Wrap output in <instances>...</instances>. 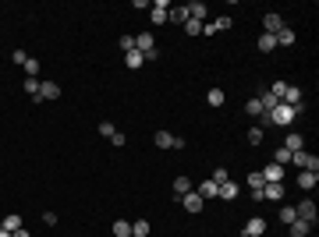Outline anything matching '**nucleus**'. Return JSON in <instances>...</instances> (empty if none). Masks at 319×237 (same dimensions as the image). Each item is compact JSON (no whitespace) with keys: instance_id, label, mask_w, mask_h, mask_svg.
<instances>
[{"instance_id":"0eeeda50","label":"nucleus","mask_w":319,"mask_h":237,"mask_svg":"<svg viewBox=\"0 0 319 237\" xmlns=\"http://www.w3.org/2000/svg\"><path fill=\"white\" fill-rule=\"evenodd\" d=\"M184 11H188V18H192V21H202V25H206V14H209V7H206L202 0H192V4H184Z\"/></svg>"},{"instance_id":"39448f33","label":"nucleus","mask_w":319,"mask_h":237,"mask_svg":"<svg viewBox=\"0 0 319 237\" xmlns=\"http://www.w3.org/2000/svg\"><path fill=\"white\" fill-rule=\"evenodd\" d=\"M262 202H284V181H270L262 188Z\"/></svg>"},{"instance_id":"c85d7f7f","label":"nucleus","mask_w":319,"mask_h":237,"mask_svg":"<svg viewBox=\"0 0 319 237\" xmlns=\"http://www.w3.org/2000/svg\"><path fill=\"white\" fill-rule=\"evenodd\" d=\"M149 234V223H146V220H135V223H131V237H146Z\"/></svg>"},{"instance_id":"c03bdc74","label":"nucleus","mask_w":319,"mask_h":237,"mask_svg":"<svg viewBox=\"0 0 319 237\" xmlns=\"http://www.w3.org/2000/svg\"><path fill=\"white\" fill-rule=\"evenodd\" d=\"M241 237H248V234H241Z\"/></svg>"},{"instance_id":"4be33fe9","label":"nucleus","mask_w":319,"mask_h":237,"mask_svg":"<svg viewBox=\"0 0 319 237\" xmlns=\"http://www.w3.org/2000/svg\"><path fill=\"white\" fill-rule=\"evenodd\" d=\"M167 21H174V25H184V21H188V11H184V7H170Z\"/></svg>"},{"instance_id":"f704fd0d","label":"nucleus","mask_w":319,"mask_h":237,"mask_svg":"<svg viewBox=\"0 0 319 237\" xmlns=\"http://www.w3.org/2000/svg\"><path fill=\"white\" fill-rule=\"evenodd\" d=\"M117 46H121L124 53H131V50H135V36H121V43H117Z\"/></svg>"},{"instance_id":"9b49d317","label":"nucleus","mask_w":319,"mask_h":237,"mask_svg":"<svg viewBox=\"0 0 319 237\" xmlns=\"http://www.w3.org/2000/svg\"><path fill=\"white\" fill-rule=\"evenodd\" d=\"M259 173H262V181H266V184H270V181H284V166H280V163H266Z\"/></svg>"},{"instance_id":"dca6fc26","label":"nucleus","mask_w":319,"mask_h":237,"mask_svg":"<svg viewBox=\"0 0 319 237\" xmlns=\"http://www.w3.org/2000/svg\"><path fill=\"white\" fill-rule=\"evenodd\" d=\"M298 43V36H295V28L291 25H284L280 32H277V46H295Z\"/></svg>"},{"instance_id":"b1692460","label":"nucleus","mask_w":319,"mask_h":237,"mask_svg":"<svg viewBox=\"0 0 319 237\" xmlns=\"http://www.w3.org/2000/svg\"><path fill=\"white\" fill-rule=\"evenodd\" d=\"M124 64H128V68L135 71V68H142L146 61H142V53H139V50H131V53H124Z\"/></svg>"},{"instance_id":"20e7f679","label":"nucleus","mask_w":319,"mask_h":237,"mask_svg":"<svg viewBox=\"0 0 319 237\" xmlns=\"http://www.w3.org/2000/svg\"><path fill=\"white\" fill-rule=\"evenodd\" d=\"M153 142H156L160 149H184V138L181 135H170V131H156Z\"/></svg>"},{"instance_id":"e433bc0d","label":"nucleus","mask_w":319,"mask_h":237,"mask_svg":"<svg viewBox=\"0 0 319 237\" xmlns=\"http://www.w3.org/2000/svg\"><path fill=\"white\" fill-rule=\"evenodd\" d=\"M248 142H252V145H262V128H252V131H248Z\"/></svg>"},{"instance_id":"cd10ccee","label":"nucleus","mask_w":319,"mask_h":237,"mask_svg":"<svg viewBox=\"0 0 319 237\" xmlns=\"http://www.w3.org/2000/svg\"><path fill=\"white\" fill-rule=\"evenodd\" d=\"M114 234L117 237H131V223H128V220H117V223H114Z\"/></svg>"},{"instance_id":"6e6552de","label":"nucleus","mask_w":319,"mask_h":237,"mask_svg":"<svg viewBox=\"0 0 319 237\" xmlns=\"http://www.w3.org/2000/svg\"><path fill=\"white\" fill-rule=\"evenodd\" d=\"M57 96H61V85H57V81H43V85H39V96H36L32 103H43V99H57Z\"/></svg>"},{"instance_id":"f03ea898","label":"nucleus","mask_w":319,"mask_h":237,"mask_svg":"<svg viewBox=\"0 0 319 237\" xmlns=\"http://www.w3.org/2000/svg\"><path fill=\"white\" fill-rule=\"evenodd\" d=\"M295 213H298V220H302V223H309V227H316L319 213H316V202H312V198H302V202L295 205Z\"/></svg>"},{"instance_id":"72a5a7b5","label":"nucleus","mask_w":319,"mask_h":237,"mask_svg":"<svg viewBox=\"0 0 319 237\" xmlns=\"http://www.w3.org/2000/svg\"><path fill=\"white\" fill-rule=\"evenodd\" d=\"M184 32H188V36H199V32H202V21H192V18H188V21H184Z\"/></svg>"},{"instance_id":"c756f323","label":"nucleus","mask_w":319,"mask_h":237,"mask_svg":"<svg viewBox=\"0 0 319 237\" xmlns=\"http://www.w3.org/2000/svg\"><path fill=\"white\" fill-rule=\"evenodd\" d=\"M309 230H312V227H309V223H302V220H295V223H291V237H305Z\"/></svg>"},{"instance_id":"393cba45","label":"nucleus","mask_w":319,"mask_h":237,"mask_svg":"<svg viewBox=\"0 0 319 237\" xmlns=\"http://www.w3.org/2000/svg\"><path fill=\"white\" fill-rule=\"evenodd\" d=\"M231 25H234V18H231V14H220V18H213V28H217V32H224V28H231Z\"/></svg>"},{"instance_id":"4468645a","label":"nucleus","mask_w":319,"mask_h":237,"mask_svg":"<svg viewBox=\"0 0 319 237\" xmlns=\"http://www.w3.org/2000/svg\"><path fill=\"white\" fill-rule=\"evenodd\" d=\"M316 184H319V173H312V170H302V173H298V188H302V191H312Z\"/></svg>"},{"instance_id":"79ce46f5","label":"nucleus","mask_w":319,"mask_h":237,"mask_svg":"<svg viewBox=\"0 0 319 237\" xmlns=\"http://www.w3.org/2000/svg\"><path fill=\"white\" fill-rule=\"evenodd\" d=\"M11 237H32V234H29V230L21 227V230H14V234H11Z\"/></svg>"},{"instance_id":"f257e3e1","label":"nucleus","mask_w":319,"mask_h":237,"mask_svg":"<svg viewBox=\"0 0 319 237\" xmlns=\"http://www.w3.org/2000/svg\"><path fill=\"white\" fill-rule=\"evenodd\" d=\"M295 117H298V113H295V106H287V103H277L270 113H262V121H266V124H280V128H287Z\"/></svg>"},{"instance_id":"ddd939ff","label":"nucleus","mask_w":319,"mask_h":237,"mask_svg":"<svg viewBox=\"0 0 319 237\" xmlns=\"http://www.w3.org/2000/svg\"><path fill=\"white\" fill-rule=\"evenodd\" d=\"M241 195V188L234 184V181H227V184H220V191H217V198H224V202H234Z\"/></svg>"},{"instance_id":"58836bf2","label":"nucleus","mask_w":319,"mask_h":237,"mask_svg":"<svg viewBox=\"0 0 319 237\" xmlns=\"http://www.w3.org/2000/svg\"><path fill=\"white\" fill-rule=\"evenodd\" d=\"M11 61H14V64H21V68H25V61H29V53H25V50H14V53H11Z\"/></svg>"},{"instance_id":"4c0bfd02","label":"nucleus","mask_w":319,"mask_h":237,"mask_svg":"<svg viewBox=\"0 0 319 237\" xmlns=\"http://www.w3.org/2000/svg\"><path fill=\"white\" fill-rule=\"evenodd\" d=\"M213 181H217V184H227L231 177H227V170H224V166H217V170H213Z\"/></svg>"},{"instance_id":"5701e85b","label":"nucleus","mask_w":319,"mask_h":237,"mask_svg":"<svg viewBox=\"0 0 319 237\" xmlns=\"http://www.w3.org/2000/svg\"><path fill=\"white\" fill-rule=\"evenodd\" d=\"M224 99H227L224 88H209V92H206V103H209V106H224Z\"/></svg>"},{"instance_id":"a211bd4d","label":"nucleus","mask_w":319,"mask_h":237,"mask_svg":"<svg viewBox=\"0 0 319 237\" xmlns=\"http://www.w3.org/2000/svg\"><path fill=\"white\" fill-rule=\"evenodd\" d=\"M255 99H259V106H262V113H270V110H273V106H277V103H280V99H277V96H273V92H270V88H262V92H259V96H255Z\"/></svg>"},{"instance_id":"2f4dec72","label":"nucleus","mask_w":319,"mask_h":237,"mask_svg":"<svg viewBox=\"0 0 319 237\" xmlns=\"http://www.w3.org/2000/svg\"><path fill=\"white\" fill-rule=\"evenodd\" d=\"M273 163H280V166H287V163H291V153H287V149L280 145V149L273 153Z\"/></svg>"},{"instance_id":"ea45409f","label":"nucleus","mask_w":319,"mask_h":237,"mask_svg":"<svg viewBox=\"0 0 319 237\" xmlns=\"http://www.w3.org/2000/svg\"><path fill=\"white\" fill-rule=\"evenodd\" d=\"M114 131H117V128H114V124H110V121H103V124H99V135H103V138H110V135H114Z\"/></svg>"},{"instance_id":"473e14b6","label":"nucleus","mask_w":319,"mask_h":237,"mask_svg":"<svg viewBox=\"0 0 319 237\" xmlns=\"http://www.w3.org/2000/svg\"><path fill=\"white\" fill-rule=\"evenodd\" d=\"M245 113H252V117H262V106H259V99H248V103H245Z\"/></svg>"},{"instance_id":"c9c22d12","label":"nucleus","mask_w":319,"mask_h":237,"mask_svg":"<svg viewBox=\"0 0 319 237\" xmlns=\"http://www.w3.org/2000/svg\"><path fill=\"white\" fill-rule=\"evenodd\" d=\"M284 88H287V81H284V78H280V81H273V85H270V92H273L277 99H284Z\"/></svg>"},{"instance_id":"aec40b11","label":"nucleus","mask_w":319,"mask_h":237,"mask_svg":"<svg viewBox=\"0 0 319 237\" xmlns=\"http://www.w3.org/2000/svg\"><path fill=\"white\" fill-rule=\"evenodd\" d=\"M217 191H220L217 181H202V184H199V195H202V198H217Z\"/></svg>"},{"instance_id":"bb28decb","label":"nucleus","mask_w":319,"mask_h":237,"mask_svg":"<svg viewBox=\"0 0 319 237\" xmlns=\"http://www.w3.org/2000/svg\"><path fill=\"white\" fill-rule=\"evenodd\" d=\"M39 85H43L39 78H25V92H29V99H36V96H39Z\"/></svg>"},{"instance_id":"9d476101","label":"nucleus","mask_w":319,"mask_h":237,"mask_svg":"<svg viewBox=\"0 0 319 237\" xmlns=\"http://www.w3.org/2000/svg\"><path fill=\"white\" fill-rule=\"evenodd\" d=\"M262 25H266V36H277V32L284 28V18H280L277 11H270V14L262 18Z\"/></svg>"},{"instance_id":"2eb2a0df","label":"nucleus","mask_w":319,"mask_h":237,"mask_svg":"<svg viewBox=\"0 0 319 237\" xmlns=\"http://www.w3.org/2000/svg\"><path fill=\"white\" fill-rule=\"evenodd\" d=\"M262 230H266V220H262V216H252V220L245 223V230H241V234H248V237H259Z\"/></svg>"},{"instance_id":"7c9ffc66","label":"nucleus","mask_w":319,"mask_h":237,"mask_svg":"<svg viewBox=\"0 0 319 237\" xmlns=\"http://www.w3.org/2000/svg\"><path fill=\"white\" fill-rule=\"evenodd\" d=\"M36 75H39V61L29 57V61H25V78H36Z\"/></svg>"},{"instance_id":"1a4fd4ad","label":"nucleus","mask_w":319,"mask_h":237,"mask_svg":"<svg viewBox=\"0 0 319 237\" xmlns=\"http://www.w3.org/2000/svg\"><path fill=\"white\" fill-rule=\"evenodd\" d=\"M167 14H170V7L156 0V4H149V18H153V25H167Z\"/></svg>"},{"instance_id":"6ab92c4d","label":"nucleus","mask_w":319,"mask_h":237,"mask_svg":"<svg viewBox=\"0 0 319 237\" xmlns=\"http://www.w3.org/2000/svg\"><path fill=\"white\" fill-rule=\"evenodd\" d=\"M170 191H174V198H181V195H188V191H192V181H188V177H177Z\"/></svg>"},{"instance_id":"a878e982","label":"nucleus","mask_w":319,"mask_h":237,"mask_svg":"<svg viewBox=\"0 0 319 237\" xmlns=\"http://www.w3.org/2000/svg\"><path fill=\"white\" fill-rule=\"evenodd\" d=\"M295 220H298V213H295V205H284V209H280V223H287V227H291Z\"/></svg>"},{"instance_id":"412c9836","label":"nucleus","mask_w":319,"mask_h":237,"mask_svg":"<svg viewBox=\"0 0 319 237\" xmlns=\"http://www.w3.org/2000/svg\"><path fill=\"white\" fill-rule=\"evenodd\" d=\"M0 227H4V230H11V234H14V230H21V216H18V213H7Z\"/></svg>"},{"instance_id":"f8f14e48","label":"nucleus","mask_w":319,"mask_h":237,"mask_svg":"<svg viewBox=\"0 0 319 237\" xmlns=\"http://www.w3.org/2000/svg\"><path fill=\"white\" fill-rule=\"evenodd\" d=\"M284 149H287V153H302V149H305V138H302L298 131H287V138H284Z\"/></svg>"},{"instance_id":"f3484780","label":"nucleus","mask_w":319,"mask_h":237,"mask_svg":"<svg viewBox=\"0 0 319 237\" xmlns=\"http://www.w3.org/2000/svg\"><path fill=\"white\" fill-rule=\"evenodd\" d=\"M255 50H259V53H273V50H277V36H266V32H262V36L255 39Z\"/></svg>"},{"instance_id":"423d86ee","label":"nucleus","mask_w":319,"mask_h":237,"mask_svg":"<svg viewBox=\"0 0 319 237\" xmlns=\"http://www.w3.org/2000/svg\"><path fill=\"white\" fill-rule=\"evenodd\" d=\"M181 205H184V213H202L206 198H202L199 191H188V195H181Z\"/></svg>"},{"instance_id":"7ed1b4c3","label":"nucleus","mask_w":319,"mask_h":237,"mask_svg":"<svg viewBox=\"0 0 319 237\" xmlns=\"http://www.w3.org/2000/svg\"><path fill=\"white\" fill-rule=\"evenodd\" d=\"M291 163L298 166V170H312V173H319V156H312V153H291Z\"/></svg>"},{"instance_id":"37998d69","label":"nucleus","mask_w":319,"mask_h":237,"mask_svg":"<svg viewBox=\"0 0 319 237\" xmlns=\"http://www.w3.org/2000/svg\"><path fill=\"white\" fill-rule=\"evenodd\" d=\"M0 237H11V230H4V227H0Z\"/></svg>"},{"instance_id":"a19ab883","label":"nucleus","mask_w":319,"mask_h":237,"mask_svg":"<svg viewBox=\"0 0 319 237\" xmlns=\"http://www.w3.org/2000/svg\"><path fill=\"white\" fill-rule=\"evenodd\" d=\"M110 142H114V145H117V149H121V145H124V142H128V135H124V131H114V135H110Z\"/></svg>"}]
</instances>
